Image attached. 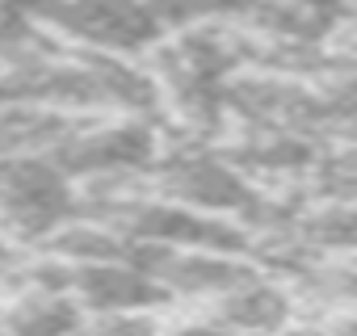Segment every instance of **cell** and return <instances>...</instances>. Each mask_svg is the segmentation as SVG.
<instances>
[{
    "label": "cell",
    "mask_w": 357,
    "mask_h": 336,
    "mask_svg": "<svg viewBox=\"0 0 357 336\" xmlns=\"http://www.w3.org/2000/svg\"><path fill=\"white\" fill-rule=\"evenodd\" d=\"M147 190L185 211L227 219L244 227L261 202V185H252L240 168L206 143H164L160 160L147 168Z\"/></svg>",
    "instance_id": "obj_1"
},
{
    "label": "cell",
    "mask_w": 357,
    "mask_h": 336,
    "mask_svg": "<svg viewBox=\"0 0 357 336\" xmlns=\"http://www.w3.org/2000/svg\"><path fill=\"white\" fill-rule=\"evenodd\" d=\"M17 5L68 51L143 59L164 38L139 0H17Z\"/></svg>",
    "instance_id": "obj_2"
},
{
    "label": "cell",
    "mask_w": 357,
    "mask_h": 336,
    "mask_svg": "<svg viewBox=\"0 0 357 336\" xmlns=\"http://www.w3.org/2000/svg\"><path fill=\"white\" fill-rule=\"evenodd\" d=\"M164 135L155 118H122V114H101V118H80L68 139L47 155L51 168L72 181H101V177H139L160 160Z\"/></svg>",
    "instance_id": "obj_3"
},
{
    "label": "cell",
    "mask_w": 357,
    "mask_h": 336,
    "mask_svg": "<svg viewBox=\"0 0 357 336\" xmlns=\"http://www.w3.org/2000/svg\"><path fill=\"white\" fill-rule=\"evenodd\" d=\"M76 215V185L47 160H0V240L34 252Z\"/></svg>",
    "instance_id": "obj_4"
},
{
    "label": "cell",
    "mask_w": 357,
    "mask_h": 336,
    "mask_svg": "<svg viewBox=\"0 0 357 336\" xmlns=\"http://www.w3.org/2000/svg\"><path fill=\"white\" fill-rule=\"evenodd\" d=\"M194 311H202L227 336H282L298 319V307H294L286 282H278L265 269H257L248 282L231 286L227 294H219V298H211Z\"/></svg>",
    "instance_id": "obj_5"
},
{
    "label": "cell",
    "mask_w": 357,
    "mask_h": 336,
    "mask_svg": "<svg viewBox=\"0 0 357 336\" xmlns=\"http://www.w3.org/2000/svg\"><path fill=\"white\" fill-rule=\"evenodd\" d=\"M63 290H68V298L84 315H101V311H164L168 307L164 294H160V286L135 261L72 265L63 273Z\"/></svg>",
    "instance_id": "obj_6"
},
{
    "label": "cell",
    "mask_w": 357,
    "mask_h": 336,
    "mask_svg": "<svg viewBox=\"0 0 357 336\" xmlns=\"http://www.w3.org/2000/svg\"><path fill=\"white\" fill-rule=\"evenodd\" d=\"M76 122V114L38 101H0V160H47Z\"/></svg>",
    "instance_id": "obj_7"
},
{
    "label": "cell",
    "mask_w": 357,
    "mask_h": 336,
    "mask_svg": "<svg viewBox=\"0 0 357 336\" xmlns=\"http://www.w3.org/2000/svg\"><path fill=\"white\" fill-rule=\"evenodd\" d=\"M160 311H101L84 315L76 336H160Z\"/></svg>",
    "instance_id": "obj_8"
},
{
    "label": "cell",
    "mask_w": 357,
    "mask_h": 336,
    "mask_svg": "<svg viewBox=\"0 0 357 336\" xmlns=\"http://www.w3.org/2000/svg\"><path fill=\"white\" fill-rule=\"evenodd\" d=\"M139 5L151 13V22L164 34H176V30H185V26L206 22V0H139Z\"/></svg>",
    "instance_id": "obj_9"
},
{
    "label": "cell",
    "mask_w": 357,
    "mask_h": 336,
    "mask_svg": "<svg viewBox=\"0 0 357 336\" xmlns=\"http://www.w3.org/2000/svg\"><path fill=\"white\" fill-rule=\"evenodd\" d=\"M294 13L319 22V26H336V22H349V0H282Z\"/></svg>",
    "instance_id": "obj_10"
},
{
    "label": "cell",
    "mask_w": 357,
    "mask_h": 336,
    "mask_svg": "<svg viewBox=\"0 0 357 336\" xmlns=\"http://www.w3.org/2000/svg\"><path fill=\"white\" fill-rule=\"evenodd\" d=\"M160 336H227V332L219 323H211L202 311H190V315L160 319Z\"/></svg>",
    "instance_id": "obj_11"
}]
</instances>
